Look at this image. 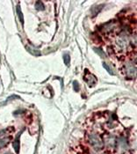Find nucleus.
<instances>
[{"instance_id": "6", "label": "nucleus", "mask_w": 137, "mask_h": 154, "mask_svg": "<svg viewBox=\"0 0 137 154\" xmlns=\"http://www.w3.org/2000/svg\"><path fill=\"white\" fill-rule=\"evenodd\" d=\"M21 132L16 136L14 142H13V148H14V150L16 151V153H19L20 151V136Z\"/></svg>"}, {"instance_id": "8", "label": "nucleus", "mask_w": 137, "mask_h": 154, "mask_svg": "<svg viewBox=\"0 0 137 154\" xmlns=\"http://www.w3.org/2000/svg\"><path fill=\"white\" fill-rule=\"evenodd\" d=\"M102 8H103V6H100L99 8H98V6H93V7L91 8V13H92V16L97 15V14L99 13L100 9H102Z\"/></svg>"}, {"instance_id": "17", "label": "nucleus", "mask_w": 137, "mask_h": 154, "mask_svg": "<svg viewBox=\"0 0 137 154\" xmlns=\"http://www.w3.org/2000/svg\"><path fill=\"white\" fill-rule=\"evenodd\" d=\"M6 154H12V153H10V152H9V153H6Z\"/></svg>"}, {"instance_id": "13", "label": "nucleus", "mask_w": 137, "mask_h": 154, "mask_svg": "<svg viewBox=\"0 0 137 154\" xmlns=\"http://www.w3.org/2000/svg\"><path fill=\"white\" fill-rule=\"evenodd\" d=\"M94 51L98 55V56H100L101 57H105V52L101 49H98V48H95L94 49Z\"/></svg>"}, {"instance_id": "9", "label": "nucleus", "mask_w": 137, "mask_h": 154, "mask_svg": "<svg viewBox=\"0 0 137 154\" xmlns=\"http://www.w3.org/2000/svg\"><path fill=\"white\" fill-rule=\"evenodd\" d=\"M35 8H36V10H38V11H42V10H44V5H43V3L41 2V1H37V2L35 3Z\"/></svg>"}, {"instance_id": "3", "label": "nucleus", "mask_w": 137, "mask_h": 154, "mask_svg": "<svg viewBox=\"0 0 137 154\" xmlns=\"http://www.w3.org/2000/svg\"><path fill=\"white\" fill-rule=\"evenodd\" d=\"M125 72L127 78H133L136 76V64L133 62H128L125 65Z\"/></svg>"}, {"instance_id": "16", "label": "nucleus", "mask_w": 137, "mask_h": 154, "mask_svg": "<svg viewBox=\"0 0 137 154\" xmlns=\"http://www.w3.org/2000/svg\"><path fill=\"white\" fill-rule=\"evenodd\" d=\"M7 131H8L7 129H3V130H1V131H0V136H4V135L6 134V132H7Z\"/></svg>"}, {"instance_id": "7", "label": "nucleus", "mask_w": 137, "mask_h": 154, "mask_svg": "<svg viewBox=\"0 0 137 154\" xmlns=\"http://www.w3.org/2000/svg\"><path fill=\"white\" fill-rule=\"evenodd\" d=\"M118 143H119V146H120L121 150H126L127 148V143H126V142L125 139L120 138V139H119Z\"/></svg>"}, {"instance_id": "15", "label": "nucleus", "mask_w": 137, "mask_h": 154, "mask_svg": "<svg viewBox=\"0 0 137 154\" xmlns=\"http://www.w3.org/2000/svg\"><path fill=\"white\" fill-rule=\"evenodd\" d=\"M73 86H74V90H75V91H78V89H79V85H78V83H77V81H74V82H73Z\"/></svg>"}, {"instance_id": "5", "label": "nucleus", "mask_w": 137, "mask_h": 154, "mask_svg": "<svg viewBox=\"0 0 137 154\" xmlns=\"http://www.w3.org/2000/svg\"><path fill=\"white\" fill-rule=\"evenodd\" d=\"M105 143L108 147H114L115 146V138L112 135H108L105 138Z\"/></svg>"}, {"instance_id": "14", "label": "nucleus", "mask_w": 137, "mask_h": 154, "mask_svg": "<svg viewBox=\"0 0 137 154\" xmlns=\"http://www.w3.org/2000/svg\"><path fill=\"white\" fill-rule=\"evenodd\" d=\"M63 61H64V63H65L66 65H69L70 63V57L68 54H65L63 56Z\"/></svg>"}, {"instance_id": "10", "label": "nucleus", "mask_w": 137, "mask_h": 154, "mask_svg": "<svg viewBox=\"0 0 137 154\" xmlns=\"http://www.w3.org/2000/svg\"><path fill=\"white\" fill-rule=\"evenodd\" d=\"M16 10H17V13H18V16H19V18H20V20L23 23L24 22V20H23V15H22V12H21V10H20V6H17V7H16Z\"/></svg>"}, {"instance_id": "2", "label": "nucleus", "mask_w": 137, "mask_h": 154, "mask_svg": "<svg viewBox=\"0 0 137 154\" xmlns=\"http://www.w3.org/2000/svg\"><path fill=\"white\" fill-rule=\"evenodd\" d=\"M117 26H118V23L116 20H111L109 22H107L106 24L103 25L101 27V31L103 34L105 35H108V34H112L116 28H117Z\"/></svg>"}, {"instance_id": "1", "label": "nucleus", "mask_w": 137, "mask_h": 154, "mask_svg": "<svg viewBox=\"0 0 137 154\" xmlns=\"http://www.w3.org/2000/svg\"><path fill=\"white\" fill-rule=\"evenodd\" d=\"M88 142L96 150H100L104 147L103 141L96 133H90L88 135Z\"/></svg>"}, {"instance_id": "4", "label": "nucleus", "mask_w": 137, "mask_h": 154, "mask_svg": "<svg viewBox=\"0 0 137 154\" xmlns=\"http://www.w3.org/2000/svg\"><path fill=\"white\" fill-rule=\"evenodd\" d=\"M84 81L88 84V85L89 86H93V85H96V83H97V78H96V77L94 76V75H92L91 73H90L88 71H85V75H84Z\"/></svg>"}, {"instance_id": "12", "label": "nucleus", "mask_w": 137, "mask_h": 154, "mask_svg": "<svg viewBox=\"0 0 137 154\" xmlns=\"http://www.w3.org/2000/svg\"><path fill=\"white\" fill-rule=\"evenodd\" d=\"M9 143V138H4V139H0V149L5 147L6 144Z\"/></svg>"}, {"instance_id": "11", "label": "nucleus", "mask_w": 137, "mask_h": 154, "mask_svg": "<svg viewBox=\"0 0 137 154\" xmlns=\"http://www.w3.org/2000/svg\"><path fill=\"white\" fill-rule=\"evenodd\" d=\"M103 67L106 70V71L109 73V74H111V75H113L114 74V72H113V71L112 70V68L107 64H105V63H103Z\"/></svg>"}]
</instances>
